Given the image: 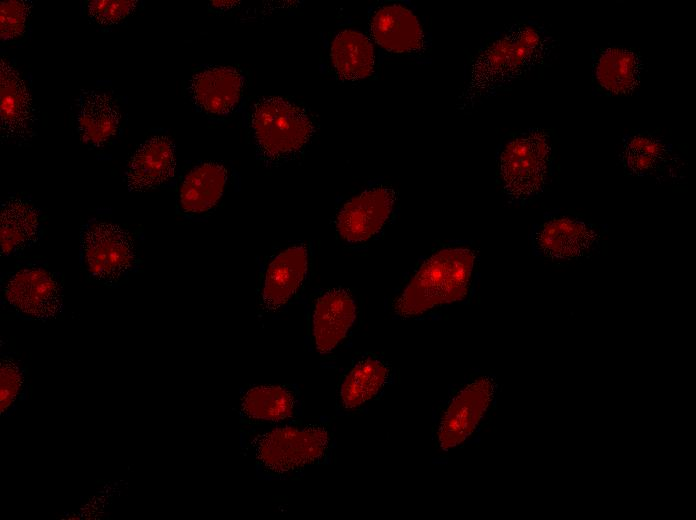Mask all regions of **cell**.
<instances>
[{
  "label": "cell",
  "mask_w": 696,
  "mask_h": 520,
  "mask_svg": "<svg viewBox=\"0 0 696 520\" xmlns=\"http://www.w3.org/2000/svg\"><path fill=\"white\" fill-rule=\"evenodd\" d=\"M356 318V304L344 289L321 293L312 310L314 347L320 354L331 352L347 335Z\"/></svg>",
  "instance_id": "obj_17"
},
{
  "label": "cell",
  "mask_w": 696,
  "mask_h": 520,
  "mask_svg": "<svg viewBox=\"0 0 696 520\" xmlns=\"http://www.w3.org/2000/svg\"><path fill=\"white\" fill-rule=\"evenodd\" d=\"M558 40L536 20L521 17L489 33L468 58L457 109L473 110L556 59Z\"/></svg>",
  "instance_id": "obj_1"
},
{
  "label": "cell",
  "mask_w": 696,
  "mask_h": 520,
  "mask_svg": "<svg viewBox=\"0 0 696 520\" xmlns=\"http://www.w3.org/2000/svg\"><path fill=\"white\" fill-rule=\"evenodd\" d=\"M0 411L9 414L25 389V374L20 363L12 356L4 355L0 364Z\"/></svg>",
  "instance_id": "obj_25"
},
{
  "label": "cell",
  "mask_w": 696,
  "mask_h": 520,
  "mask_svg": "<svg viewBox=\"0 0 696 520\" xmlns=\"http://www.w3.org/2000/svg\"><path fill=\"white\" fill-rule=\"evenodd\" d=\"M368 32L382 55L431 62L432 33L426 16L409 0H382L368 10Z\"/></svg>",
  "instance_id": "obj_6"
},
{
  "label": "cell",
  "mask_w": 696,
  "mask_h": 520,
  "mask_svg": "<svg viewBox=\"0 0 696 520\" xmlns=\"http://www.w3.org/2000/svg\"><path fill=\"white\" fill-rule=\"evenodd\" d=\"M309 264L308 248L295 244L282 250L267 265L259 296V310L271 314L284 307L303 283Z\"/></svg>",
  "instance_id": "obj_15"
},
{
  "label": "cell",
  "mask_w": 696,
  "mask_h": 520,
  "mask_svg": "<svg viewBox=\"0 0 696 520\" xmlns=\"http://www.w3.org/2000/svg\"><path fill=\"white\" fill-rule=\"evenodd\" d=\"M249 448L260 477L286 479L326 460L331 436L324 426H282L256 435Z\"/></svg>",
  "instance_id": "obj_4"
},
{
  "label": "cell",
  "mask_w": 696,
  "mask_h": 520,
  "mask_svg": "<svg viewBox=\"0 0 696 520\" xmlns=\"http://www.w3.org/2000/svg\"><path fill=\"white\" fill-rule=\"evenodd\" d=\"M244 76L234 67L216 66L194 74L188 92L198 111L212 117L231 114L237 107Z\"/></svg>",
  "instance_id": "obj_16"
},
{
  "label": "cell",
  "mask_w": 696,
  "mask_h": 520,
  "mask_svg": "<svg viewBox=\"0 0 696 520\" xmlns=\"http://www.w3.org/2000/svg\"><path fill=\"white\" fill-rule=\"evenodd\" d=\"M2 304L18 317L49 320L63 307L59 276L42 265L20 266L2 277Z\"/></svg>",
  "instance_id": "obj_8"
},
{
  "label": "cell",
  "mask_w": 696,
  "mask_h": 520,
  "mask_svg": "<svg viewBox=\"0 0 696 520\" xmlns=\"http://www.w3.org/2000/svg\"><path fill=\"white\" fill-rule=\"evenodd\" d=\"M530 240L535 255L552 261H572L591 254L599 244L600 233L594 223L554 209L534 224Z\"/></svg>",
  "instance_id": "obj_9"
},
{
  "label": "cell",
  "mask_w": 696,
  "mask_h": 520,
  "mask_svg": "<svg viewBox=\"0 0 696 520\" xmlns=\"http://www.w3.org/2000/svg\"><path fill=\"white\" fill-rule=\"evenodd\" d=\"M556 138L544 128L506 135L496 149V176L507 201L523 206L540 197L555 174Z\"/></svg>",
  "instance_id": "obj_3"
},
{
  "label": "cell",
  "mask_w": 696,
  "mask_h": 520,
  "mask_svg": "<svg viewBox=\"0 0 696 520\" xmlns=\"http://www.w3.org/2000/svg\"><path fill=\"white\" fill-rule=\"evenodd\" d=\"M643 70V58L634 48L622 45L593 48L591 56L593 95H631L640 85Z\"/></svg>",
  "instance_id": "obj_12"
},
{
  "label": "cell",
  "mask_w": 696,
  "mask_h": 520,
  "mask_svg": "<svg viewBox=\"0 0 696 520\" xmlns=\"http://www.w3.org/2000/svg\"><path fill=\"white\" fill-rule=\"evenodd\" d=\"M75 127L83 143L103 147L120 128L121 114L114 99L105 92H82L75 101Z\"/></svg>",
  "instance_id": "obj_18"
},
{
  "label": "cell",
  "mask_w": 696,
  "mask_h": 520,
  "mask_svg": "<svg viewBox=\"0 0 696 520\" xmlns=\"http://www.w3.org/2000/svg\"><path fill=\"white\" fill-rule=\"evenodd\" d=\"M389 367L374 356L357 360L344 375L338 402L345 411L355 410L373 399L389 379Z\"/></svg>",
  "instance_id": "obj_24"
},
{
  "label": "cell",
  "mask_w": 696,
  "mask_h": 520,
  "mask_svg": "<svg viewBox=\"0 0 696 520\" xmlns=\"http://www.w3.org/2000/svg\"><path fill=\"white\" fill-rule=\"evenodd\" d=\"M137 1L96 0L88 3V14L98 24L113 25L131 14Z\"/></svg>",
  "instance_id": "obj_27"
},
{
  "label": "cell",
  "mask_w": 696,
  "mask_h": 520,
  "mask_svg": "<svg viewBox=\"0 0 696 520\" xmlns=\"http://www.w3.org/2000/svg\"><path fill=\"white\" fill-rule=\"evenodd\" d=\"M396 190L386 184H375L351 197L336 217L339 237L349 245H362L377 236L394 217Z\"/></svg>",
  "instance_id": "obj_10"
},
{
  "label": "cell",
  "mask_w": 696,
  "mask_h": 520,
  "mask_svg": "<svg viewBox=\"0 0 696 520\" xmlns=\"http://www.w3.org/2000/svg\"><path fill=\"white\" fill-rule=\"evenodd\" d=\"M81 262L95 280L109 286L119 284L137 267L131 235L119 225L90 220L80 236Z\"/></svg>",
  "instance_id": "obj_7"
},
{
  "label": "cell",
  "mask_w": 696,
  "mask_h": 520,
  "mask_svg": "<svg viewBox=\"0 0 696 520\" xmlns=\"http://www.w3.org/2000/svg\"><path fill=\"white\" fill-rule=\"evenodd\" d=\"M374 42L361 30L344 27L334 33L329 45L333 74L343 81H360L373 75L376 68Z\"/></svg>",
  "instance_id": "obj_19"
},
{
  "label": "cell",
  "mask_w": 696,
  "mask_h": 520,
  "mask_svg": "<svg viewBox=\"0 0 696 520\" xmlns=\"http://www.w3.org/2000/svg\"><path fill=\"white\" fill-rule=\"evenodd\" d=\"M496 392V382L479 376L462 386L449 400L436 429L437 445L449 451L469 438L487 412Z\"/></svg>",
  "instance_id": "obj_11"
},
{
  "label": "cell",
  "mask_w": 696,
  "mask_h": 520,
  "mask_svg": "<svg viewBox=\"0 0 696 520\" xmlns=\"http://www.w3.org/2000/svg\"><path fill=\"white\" fill-rule=\"evenodd\" d=\"M249 123L258 158L268 165L293 159L315 131L307 112L281 97H263L254 103Z\"/></svg>",
  "instance_id": "obj_5"
},
{
  "label": "cell",
  "mask_w": 696,
  "mask_h": 520,
  "mask_svg": "<svg viewBox=\"0 0 696 520\" xmlns=\"http://www.w3.org/2000/svg\"><path fill=\"white\" fill-rule=\"evenodd\" d=\"M478 251L465 241L444 245L425 257L396 297L393 310L401 318L462 301L477 277Z\"/></svg>",
  "instance_id": "obj_2"
},
{
  "label": "cell",
  "mask_w": 696,
  "mask_h": 520,
  "mask_svg": "<svg viewBox=\"0 0 696 520\" xmlns=\"http://www.w3.org/2000/svg\"><path fill=\"white\" fill-rule=\"evenodd\" d=\"M227 179L228 171L221 163L205 162L192 168L180 188L181 212L189 218L209 212L223 195Z\"/></svg>",
  "instance_id": "obj_22"
},
{
  "label": "cell",
  "mask_w": 696,
  "mask_h": 520,
  "mask_svg": "<svg viewBox=\"0 0 696 520\" xmlns=\"http://www.w3.org/2000/svg\"><path fill=\"white\" fill-rule=\"evenodd\" d=\"M212 6L217 8H229L236 5L238 2L235 1H212L210 2Z\"/></svg>",
  "instance_id": "obj_28"
},
{
  "label": "cell",
  "mask_w": 696,
  "mask_h": 520,
  "mask_svg": "<svg viewBox=\"0 0 696 520\" xmlns=\"http://www.w3.org/2000/svg\"><path fill=\"white\" fill-rule=\"evenodd\" d=\"M1 139L22 145L35 136L36 110L31 94L18 70L0 63Z\"/></svg>",
  "instance_id": "obj_14"
},
{
  "label": "cell",
  "mask_w": 696,
  "mask_h": 520,
  "mask_svg": "<svg viewBox=\"0 0 696 520\" xmlns=\"http://www.w3.org/2000/svg\"><path fill=\"white\" fill-rule=\"evenodd\" d=\"M300 405L294 385L253 386L242 393L239 414L247 423H278L294 417Z\"/></svg>",
  "instance_id": "obj_21"
},
{
  "label": "cell",
  "mask_w": 696,
  "mask_h": 520,
  "mask_svg": "<svg viewBox=\"0 0 696 520\" xmlns=\"http://www.w3.org/2000/svg\"><path fill=\"white\" fill-rule=\"evenodd\" d=\"M175 148L172 140L158 135L142 143L130 159L126 183L130 191H146L166 183L174 175Z\"/></svg>",
  "instance_id": "obj_20"
},
{
  "label": "cell",
  "mask_w": 696,
  "mask_h": 520,
  "mask_svg": "<svg viewBox=\"0 0 696 520\" xmlns=\"http://www.w3.org/2000/svg\"><path fill=\"white\" fill-rule=\"evenodd\" d=\"M32 3L27 0H8L1 2L0 30L3 42L20 37L26 27Z\"/></svg>",
  "instance_id": "obj_26"
},
{
  "label": "cell",
  "mask_w": 696,
  "mask_h": 520,
  "mask_svg": "<svg viewBox=\"0 0 696 520\" xmlns=\"http://www.w3.org/2000/svg\"><path fill=\"white\" fill-rule=\"evenodd\" d=\"M620 162L633 176H658L679 179L682 160L673 145L663 137L646 130L626 133L621 140Z\"/></svg>",
  "instance_id": "obj_13"
},
{
  "label": "cell",
  "mask_w": 696,
  "mask_h": 520,
  "mask_svg": "<svg viewBox=\"0 0 696 520\" xmlns=\"http://www.w3.org/2000/svg\"><path fill=\"white\" fill-rule=\"evenodd\" d=\"M41 235L36 207L24 198L13 196L2 202L0 246L4 256L17 255L35 244Z\"/></svg>",
  "instance_id": "obj_23"
}]
</instances>
